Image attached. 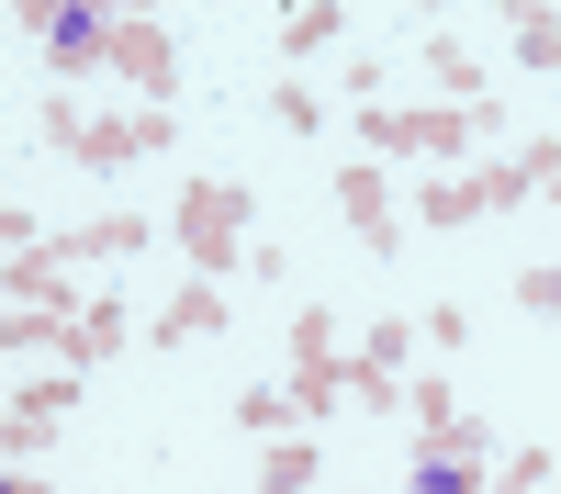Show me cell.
I'll return each mask as SVG.
<instances>
[{
	"instance_id": "1",
	"label": "cell",
	"mask_w": 561,
	"mask_h": 494,
	"mask_svg": "<svg viewBox=\"0 0 561 494\" xmlns=\"http://www.w3.org/2000/svg\"><path fill=\"white\" fill-rule=\"evenodd\" d=\"M34 135L57 147L68 169H90V180H113V169H135V158H158V147H180V113H79L68 90H45V113H34Z\"/></svg>"
},
{
	"instance_id": "2",
	"label": "cell",
	"mask_w": 561,
	"mask_h": 494,
	"mask_svg": "<svg viewBox=\"0 0 561 494\" xmlns=\"http://www.w3.org/2000/svg\"><path fill=\"white\" fill-rule=\"evenodd\" d=\"M169 248L192 259V282H225V269H248V192L237 180H192L169 214Z\"/></svg>"
},
{
	"instance_id": "3",
	"label": "cell",
	"mask_w": 561,
	"mask_h": 494,
	"mask_svg": "<svg viewBox=\"0 0 561 494\" xmlns=\"http://www.w3.org/2000/svg\"><path fill=\"white\" fill-rule=\"evenodd\" d=\"M12 34L57 68V90L90 79V68H113V12H90V0H12Z\"/></svg>"
},
{
	"instance_id": "4",
	"label": "cell",
	"mask_w": 561,
	"mask_h": 494,
	"mask_svg": "<svg viewBox=\"0 0 561 494\" xmlns=\"http://www.w3.org/2000/svg\"><path fill=\"white\" fill-rule=\"evenodd\" d=\"M494 135V113H449V102H427V113H393V102H370L359 113V147H382V158H472Z\"/></svg>"
},
{
	"instance_id": "5",
	"label": "cell",
	"mask_w": 561,
	"mask_h": 494,
	"mask_svg": "<svg viewBox=\"0 0 561 494\" xmlns=\"http://www.w3.org/2000/svg\"><path fill=\"white\" fill-rule=\"evenodd\" d=\"M348 404V359H337V314L304 303L293 314V416H337Z\"/></svg>"
},
{
	"instance_id": "6",
	"label": "cell",
	"mask_w": 561,
	"mask_h": 494,
	"mask_svg": "<svg viewBox=\"0 0 561 494\" xmlns=\"http://www.w3.org/2000/svg\"><path fill=\"white\" fill-rule=\"evenodd\" d=\"M113 79L135 90V113H169V90H180V57H169V34L147 12H113Z\"/></svg>"
},
{
	"instance_id": "7",
	"label": "cell",
	"mask_w": 561,
	"mask_h": 494,
	"mask_svg": "<svg viewBox=\"0 0 561 494\" xmlns=\"http://www.w3.org/2000/svg\"><path fill=\"white\" fill-rule=\"evenodd\" d=\"M337 214L359 225V248H370V259H393V248H404V237H393V225H404V203H393L382 158H348V169H337Z\"/></svg>"
},
{
	"instance_id": "8",
	"label": "cell",
	"mask_w": 561,
	"mask_h": 494,
	"mask_svg": "<svg viewBox=\"0 0 561 494\" xmlns=\"http://www.w3.org/2000/svg\"><path fill=\"white\" fill-rule=\"evenodd\" d=\"M404 494H494V449H415Z\"/></svg>"
},
{
	"instance_id": "9",
	"label": "cell",
	"mask_w": 561,
	"mask_h": 494,
	"mask_svg": "<svg viewBox=\"0 0 561 494\" xmlns=\"http://www.w3.org/2000/svg\"><path fill=\"white\" fill-rule=\"evenodd\" d=\"M12 303H45V314H79V292H68V248L45 237V248H12V282H0Z\"/></svg>"
},
{
	"instance_id": "10",
	"label": "cell",
	"mask_w": 561,
	"mask_h": 494,
	"mask_svg": "<svg viewBox=\"0 0 561 494\" xmlns=\"http://www.w3.org/2000/svg\"><path fill=\"white\" fill-rule=\"evenodd\" d=\"M427 90H438L449 113H494V90H483V68H472L460 34H427Z\"/></svg>"
},
{
	"instance_id": "11",
	"label": "cell",
	"mask_w": 561,
	"mask_h": 494,
	"mask_svg": "<svg viewBox=\"0 0 561 494\" xmlns=\"http://www.w3.org/2000/svg\"><path fill=\"white\" fill-rule=\"evenodd\" d=\"M147 337H158V348H203V337H225V292H214V282H180Z\"/></svg>"
},
{
	"instance_id": "12",
	"label": "cell",
	"mask_w": 561,
	"mask_h": 494,
	"mask_svg": "<svg viewBox=\"0 0 561 494\" xmlns=\"http://www.w3.org/2000/svg\"><path fill=\"white\" fill-rule=\"evenodd\" d=\"M135 337V314H124V292H102V303H79V326H68V371H102V359Z\"/></svg>"
},
{
	"instance_id": "13",
	"label": "cell",
	"mask_w": 561,
	"mask_h": 494,
	"mask_svg": "<svg viewBox=\"0 0 561 494\" xmlns=\"http://www.w3.org/2000/svg\"><path fill=\"white\" fill-rule=\"evenodd\" d=\"M147 237H158V225H147V214H124V203H113L102 225H79V237H57V248H68V259H135V248H147Z\"/></svg>"
},
{
	"instance_id": "14",
	"label": "cell",
	"mask_w": 561,
	"mask_h": 494,
	"mask_svg": "<svg viewBox=\"0 0 561 494\" xmlns=\"http://www.w3.org/2000/svg\"><path fill=\"white\" fill-rule=\"evenodd\" d=\"M259 494H314V438H304V427L259 449Z\"/></svg>"
},
{
	"instance_id": "15",
	"label": "cell",
	"mask_w": 561,
	"mask_h": 494,
	"mask_svg": "<svg viewBox=\"0 0 561 494\" xmlns=\"http://www.w3.org/2000/svg\"><path fill=\"white\" fill-rule=\"evenodd\" d=\"M337 34H348V12H337V0H304V12H280V57H325Z\"/></svg>"
},
{
	"instance_id": "16",
	"label": "cell",
	"mask_w": 561,
	"mask_h": 494,
	"mask_svg": "<svg viewBox=\"0 0 561 494\" xmlns=\"http://www.w3.org/2000/svg\"><path fill=\"white\" fill-rule=\"evenodd\" d=\"M472 214H483V180H460V169L415 192V225H438V237H449V225H472Z\"/></svg>"
},
{
	"instance_id": "17",
	"label": "cell",
	"mask_w": 561,
	"mask_h": 494,
	"mask_svg": "<svg viewBox=\"0 0 561 494\" xmlns=\"http://www.w3.org/2000/svg\"><path fill=\"white\" fill-rule=\"evenodd\" d=\"M505 34H517V68L561 79V12H505Z\"/></svg>"
},
{
	"instance_id": "18",
	"label": "cell",
	"mask_w": 561,
	"mask_h": 494,
	"mask_svg": "<svg viewBox=\"0 0 561 494\" xmlns=\"http://www.w3.org/2000/svg\"><path fill=\"white\" fill-rule=\"evenodd\" d=\"M68 326H79V314H45V303H12V326H0V348H12V359H23V348H57V359H68Z\"/></svg>"
},
{
	"instance_id": "19",
	"label": "cell",
	"mask_w": 561,
	"mask_h": 494,
	"mask_svg": "<svg viewBox=\"0 0 561 494\" xmlns=\"http://www.w3.org/2000/svg\"><path fill=\"white\" fill-rule=\"evenodd\" d=\"M237 427H248V438H293L304 416H293V393H280V382H248V393H237Z\"/></svg>"
},
{
	"instance_id": "20",
	"label": "cell",
	"mask_w": 561,
	"mask_h": 494,
	"mask_svg": "<svg viewBox=\"0 0 561 494\" xmlns=\"http://www.w3.org/2000/svg\"><path fill=\"white\" fill-rule=\"evenodd\" d=\"M404 359H415V314H382V326L359 337V371H393L404 382Z\"/></svg>"
},
{
	"instance_id": "21",
	"label": "cell",
	"mask_w": 561,
	"mask_h": 494,
	"mask_svg": "<svg viewBox=\"0 0 561 494\" xmlns=\"http://www.w3.org/2000/svg\"><path fill=\"white\" fill-rule=\"evenodd\" d=\"M270 124H280V135H314V124H325V102H314L304 79H280V90H270Z\"/></svg>"
},
{
	"instance_id": "22",
	"label": "cell",
	"mask_w": 561,
	"mask_h": 494,
	"mask_svg": "<svg viewBox=\"0 0 561 494\" xmlns=\"http://www.w3.org/2000/svg\"><path fill=\"white\" fill-rule=\"evenodd\" d=\"M415 337H427L438 359H449V348H472V303H438V314H415Z\"/></svg>"
},
{
	"instance_id": "23",
	"label": "cell",
	"mask_w": 561,
	"mask_h": 494,
	"mask_svg": "<svg viewBox=\"0 0 561 494\" xmlns=\"http://www.w3.org/2000/svg\"><path fill=\"white\" fill-rule=\"evenodd\" d=\"M472 180H483V214H505V203H528V192H539L517 158H494V169H472Z\"/></svg>"
},
{
	"instance_id": "24",
	"label": "cell",
	"mask_w": 561,
	"mask_h": 494,
	"mask_svg": "<svg viewBox=\"0 0 561 494\" xmlns=\"http://www.w3.org/2000/svg\"><path fill=\"white\" fill-rule=\"evenodd\" d=\"M550 483V449H505V461H494V494H539Z\"/></svg>"
},
{
	"instance_id": "25",
	"label": "cell",
	"mask_w": 561,
	"mask_h": 494,
	"mask_svg": "<svg viewBox=\"0 0 561 494\" xmlns=\"http://www.w3.org/2000/svg\"><path fill=\"white\" fill-rule=\"evenodd\" d=\"M517 169L539 180V192H561V135H528V147H517Z\"/></svg>"
},
{
	"instance_id": "26",
	"label": "cell",
	"mask_w": 561,
	"mask_h": 494,
	"mask_svg": "<svg viewBox=\"0 0 561 494\" xmlns=\"http://www.w3.org/2000/svg\"><path fill=\"white\" fill-rule=\"evenodd\" d=\"M517 303H528V314H561V269H550V259L517 269Z\"/></svg>"
},
{
	"instance_id": "27",
	"label": "cell",
	"mask_w": 561,
	"mask_h": 494,
	"mask_svg": "<svg viewBox=\"0 0 561 494\" xmlns=\"http://www.w3.org/2000/svg\"><path fill=\"white\" fill-rule=\"evenodd\" d=\"M0 494H57V483H45V472H12V483H0Z\"/></svg>"
}]
</instances>
